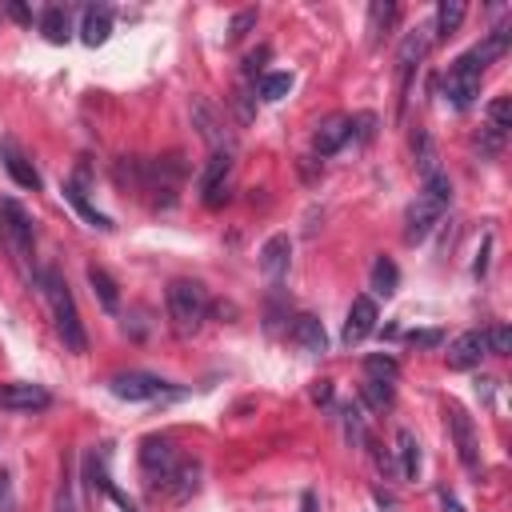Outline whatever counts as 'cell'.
<instances>
[{
	"mask_svg": "<svg viewBox=\"0 0 512 512\" xmlns=\"http://www.w3.org/2000/svg\"><path fill=\"white\" fill-rule=\"evenodd\" d=\"M312 504H316V496H312V492H304V512H312Z\"/></svg>",
	"mask_w": 512,
	"mask_h": 512,
	"instance_id": "41",
	"label": "cell"
},
{
	"mask_svg": "<svg viewBox=\"0 0 512 512\" xmlns=\"http://www.w3.org/2000/svg\"><path fill=\"white\" fill-rule=\"evenodd\" d=\"M4 8H8V16H12V20H20V24H28V20H32V12H28L24 4H4Z\"/></svg>",
	"mask_w": 512,
	"mask_h": 512,
	"instance_id": "38",
	"label": "cell"
},
{
	"mask_svg": "<svg viewBox=\"0 0 512 512\" xmlns=\"http://www.w3.org/2000/svg\"><path fill=\"white\" fill-rule=\"evenodd\" d=\"M88 284L96 292V300L104 304V312H116L120 308V292H116V280L100 268V264H88Z\"/></svg>",
	"mask_w": 512,
	"mask_h": 512,
	"instance_id": "23",
	"label": "cell"
},
{
	"mask_svg": "<svg viewBox=\"0 0 512 512\" xmlns=\"http://www.w3.org/2000/svg\"><path fill=\"white\" fill-rule=\"evenodd\" d=\"M396 264L388 260V256H376V264H372V288L380 292V296H392L396 292Z\"/></svg>",
	"mask_w": 512,
	"mask_h": 512,
	"instance_id": "28",
	"label": "cell"
},
{
	"mask_svg": "<svg viewBox=\"0 0 512 512\" xmlns=\"http://www.w3.org/2000/svg\"><path fill=\"white\" fill-rule=\"evenodd\" d=\"M48 404H52V396H48V388H40V384H24V380L0 384V408H4V412H40V408H48Z\"/></svg>",
	"mask_w": 512,
	"mask_h": 512,
	"instance_id": "8",
	"label": "cell"
},
{
	"mask_svg": "<svg viewBox=\"0 0 512 512\" xmlns=\"http://www.w3.org/2000/svg\"><path fill=\"white\" fill-rule=\"evenodd\" d=\"M0 236H4L8 252H12L20 264L32 260V216L24 212V204L0 200Z\"/></svg>",
	"mask_w": 512,
	"mask_h": 512,
	"instance_id": "5",
	"label": "cell"
},
{
	"mask_svg": "<svg viewBox=\"0 0 512 512\" xmlns=\"http://www.w3.org/2000/svg\"><path fill=\"white\" fill-rule=\"evenodd\" d=\"M108 32H112V12H108V8H84L80 40H84L88 48H96V44H104V40H108Z\"/></svg>",
	"mask_w": 512,
	"mask_h": 512,
	"instance_id": "19",
	"label": "cell"
},
{
	"mask_svg": "<svg viewBox=\"0 0 512 512\" xmlns=\"http://www.w3.org/2000/svg\"><path fill=\"white\" fill-rule=\"evenodd\" d=\"M488 252H492V236H484V244H480V256H476V264H472V272H476V276H484V272H488Z\"/></svg>",
	"mask_w": 512,
	"mask_h": 512,
	"instance_id": "35",
	"label": "cell"
},
{
	"mask_svg": "<svg viewBox=\"0 0 512 512\" xmlns=\"http://www.w3.org/2000/svg\"><path fill=\"white\" fill-rule=\"evenodd\" d=\"M288 260H292V240L284 232L268 236L264 248H260V272H264V280L268 284H280L288 276Z\"/></svg>",
	"mask_w": 512,
	"mask_h": 512,
	"instance_id": "11",
	"label": "cell"
},
{
	"mask_svg": "<svg viewBox=\"0 0 512 512\" xmlns=\"http://www.w3.org/2000/svg\"><path fill=\"white\" fill-rule=\"evenodd\" d=\"M444 420H448V432H452V444H456V456H460L464 472L480 480L484 476V464H480V440H476L472 416L460 404H444Z\"/></svg>",
	"mask_w": 512,
	"mask_h": 512,
	"instance_id": "4",
	"label": "cell"
},
{
	"mask_svg": "<svg viewBox=\"0 0 512 512\" xmlns=\"http://www.w3.org/2000/svg\"><path fill=\"white\" fill-rule=\"evenodd\" d=\"M268 60V48H260V52H252V56H244V72L252 76V72H260V64Z\"/></svg>",
	"mask_w": 512,
	"mask_h": 512,
	"instance_id": "36",
	"label": "cell"
},
{
	"mask_svg": "<svg viewBox=\"0 0 512 512\" xmlns=\"http://www.w3.org/2000/svg\"><path fill=\"white\" fill-rule=\"evenodd\" d=\"M396 4L392 0H372L368 4V24H364V32H368V48H380V40L388 36V28L396 24Z\"/></svg>",
	"mask_w": 512,
	"mask_h": 512,
	"instance_id": "18",
	"label": "cell"
},
{
	"mask_svg": "<svg viewBox=\"0 0 512 512\" xmlns=\"http://www.w3.org/2000/svg\"><path fill=\"white\" fill-rule=\"evenodd\" d=\"M292 340H296V348H304L308 356H320V352H328V336H324V324L316 320V316H296L292 320Z\"/></svg>",
	"mask_w": 512,
	"mask_h": 512,
	"instance_id": "17",
	"label": "cell"
},
{
	"mask_svg": "<svg viewBox=\"0 0 512 512\" xmlns=\"http://www.w3.org/2000/svg\"><path fill=\"white\" fill-rule=\"evenodd\" d=\"M448 204H452V180H448V172L424 176V188L416 192V200L404 212V240L408 244H420L440 224V216L448 212Z\"/></svg>",
	"mask_w": 512,
	"mask_h": 512,
	"instance_id": "2",
	"label": "cell"
},
{
	"mask_svg": "<svg viewBox=\"0 0 512 512\" xmlns=\"http://www.w3.org/2000/svg\"><path fill=\"white\" fill-rule=\"evenodd\" d=\"M36 288H40L48 312H52V324H56V336L64 340V348L68 352H88V336H84V324H80V312H76L68 280L56 268H40L36 272Z\"/></svg>",
	"mask_w": 512,
	"mask_h": 512,
	"instance_id": "1",
	"label": "cell"
},
{
	"mask_svg": "<svg viewBox=\"0 0 512 512\" xmlns=\"http://www.w3.org/2000/svg\"><path fill=\"white\" fill-rule=\"evenodd\" d=\"M112 396L120 400H164V396H180V388H172L168 380L152 376V372H120L108 380Z\"/></svg>",
	"mask_w": 512,
	"mask_h": 512,
	"instance_id": "7",
	"label": "cell"
},
{
	"mask_svg": "<svg viewBox=\"0 0 512 512\" xmlns=\"http://www.w3.org/2000/svg\"><path fill=\"white\" fill-rule=\"evenodd\" d=\"M0 164L8 168V176L20 184V188H40V172H36V164L24 156V148L16 144V140H0Z\"/></svg>",
	"mask_w": 512,
	"mask_h": 512,
	"instance_id": "14",
	"label": "cell"
},
{
	"mask_svg": "<svg viewBox=\"0 0 512 512\" xmlns=\"http://www.w3.org/2000/svg\"><path fill=\"white\" fill-rule=\"evenodd\" d=\"M408 340H412V344H424V348H436V344H440V332H412Z\"/></svg>",
	"mask_w": 512,
	"mask_h": 512,
	"instance_id": "37",
	"label": "cell"
},
{
	"mask_svg": "<svg viewBox=\"0 0 512 512\" xmlns=\"http://www.w3.org/2000/svg\"><path fill=\"white\" fill-rule=\"evenodd\" d=\"M140 464H144L148 480H160V488H164V480L172 476V468H176L180 460H176V448H172L164 436H148V440L140 444Z\"/></svg>",
	"mask_w": 512,
	"mask_h": 512,
	"instance_id": "9",
	"label": "cell"
},
{
	"mask_svg": "<svg viewBox=\"0 0 512 512\" xmlns=\"http://www.w3.org/2000/svg\"><path fill=\"white\" fill-rule=\"evenodd\" d=\"M364 372H368V380H380V384H392L396 380V360L392 356H368L364 360Z\"/></svg>",
	"mask_w": 512,
	"mask_h": 512,
	"instance_id": "30",
	"label": "cell"
},
{
	"mask_svg": "<svg viewBox=\"0 0 512 512\" xmlns=\"http://www.w3.org/2000/svg\"><path fill=\"white\" fill-rule=\"evenodd\" d=\"M484 344H488L492 356H508V352H512V332H508V324L488 328V332H484Z\"/></svg>",
	"mask_w": 512,
	"mask_h": 512,
	"instance_id": "31",
	"label": "cell"
},
{
	"mask_svg": "<svg viewBox=\"0 0 512 512\" xmlns=\"http://www.w3.org/2000/svg\"><path fill=\"white\" fill-rule=\"evenodd\" d=\"M0 512H16V492H12V476L0 468Z\"/></svg>",
	"mask_w": 512,
	"mask_h": 512,
	"instance_id": "34",
	"label": "cell"
},
{
	"mask_svg": "<svg viewBox=\"0 0 512 512\" xmlns=\"http://www.w3.org/2000/svg\"><path fill=\"white\" fill-rule=\"evenodd\" d=\"M328 396H332V384H328V380H320V388H312V400H320V404H324Z\"/></svg>",
	"mask_w": 512,
	"mask_h": 512,
	"instance_id": "39",
	"label": "cell"
},
{
	"mask_svg": "<svg viewBox=\"0 0 512 512\" xmlns=\"http://www.w3.org/2000/svg\"><path fill=\"white\" fill-rule=\"evenodd\" d=\"M292 92V76L288 72H268V76H260V96L264 100H284Z\"/></svg>",
	"mask_w": 512,
	"mask_h": 512,
	"instance_id": "29",
	"label": "cell"
},
{
	"mask_svg": "<svg viewBox=\"0 0 512 512\" xmlns=\"http://www.w3.org/2000/svg\"><path fill=\"white\" fill-rule=\"evenodd\" d=\"M52 512H76V476H72V460H64L56 492H52Z\"/></svg>",
	"mask_w": 512,
	"mask_h": 512,
	"instance_id": "24",
	"label": "cell"
},
{
	"mask_svg": "<svg viewBox=\"0 0 512 512\" xmlns=\"http://www.w3.org/2000/svg\"><path fill=\"white\" fill-rule=\"evenodd\" d=\"M396 444H400V472L408 480H416L420 476V444H416V436L408 428H400L396 432Z\"/></svg>",
	"mask_w": 512,
	"mask_h": 512,
	"instance_id": "25",
	"label": "cell"
},
{
	"mask_svg": "<svg viewBox=\"0 0 512 512\" xmlns=\"http://www.w3.org/2000/svg\"><path fill=\"white\" fill-rule=\"evenodd\" d=\"M256 24V8H244V12H236L232 16V24H228V40H240L248 28Z\"/></svg>",
	"mask_w": 512,
	"mask_h": 512,
	"instance_id": "33",
	"label": "cell"
},
{
	"mask_svg": "<svg viewBox=\"0 0 512 512\" xmlns=\"http://www.w3.org/2000/svg\"><path fill=\"white\" fill-rule=\"evenodd\" d=\"M464 0H444L440 8H436V20H432V40H448L456 28H460V20H464Z\"/></svg>",
	"mask_w": 512,
	"mask_h": 512,
	"instance_id": "20",
	"label": "cell"
},
{
	"mask_svg": "<svg viewBox=\"0 0 512 512\" xmlns=\"http://www.w3.org/2000/svg\"><path fill=\"white\" fill-rule=\"evenodd\" d=\"M192 124L204 136V144H212V152H228V128L220 124V116L208 100H192Z\"/></svg>",
	"mask_w": 512,
	"mask_h": 512,
	"instance_id": "15",
	"label": "cell"
},
{
	"mask_svg": "<svg viewBox=\"0 0 512 512\" xmlns=\"http://www.w3.org/2000/svg\"><path fill=\"white\" fill-rule=\"evenodd\" d=\"M64 200H68V204H72V208H76V212H80V216H84L92 228H100V232H112V228H116V224H112V220H108V216H104L96 204H88V200H84L80 184H64Z\"/></svg>",
	"mask_w": 512,
	"mask_h": 512,
	"instance_id": "21",
	"label": "cell"
},
{
	"mask_svg": "<svg viewBox=\"0 0 512 512\" xmlns=\"http://www.w3.org/2000/svg\"><path fill=\"white\" fill-rule=\"evenodd\" d=\"M228 172H232V156L228 152H212L208 156V164H204V172H200V196H204V204H220L228 192Z\"/></svg>",
	"mask_w": 512,
	"mask_h": 512,
	"instance_id": "10",
	"label": "cell"
},
{
	"mask_svg": "<svg viewBox=\"0 0 512 512\" xmlns=\"http://www.w3.org/2000/svg\"><path fill=\"white\" fill-rule=\"evenodd\" d=\"M40 32H44L52 44H64V40L72 36V20H68V8H60V4L44 8V12H40Z\"/></svg>",
	"mask_w": 512,
	"mask_h": 512,
	"instance_id": "22",
	"label": "cell"
},
{
	"mask_svg": "<svg viewBox=\"0 0 512 512\" xmlns=\"http://www.w3.org/2000/svg\"><path fill=\"white\" fill-rule=\"evenodd\" d=\"M164 300H168V316H172L176 332H196L208 316V292L200 280H172Z\"/></svg>",
	"mask_w": 512,
	"mask_h": 512,
	"instance_id": "3",
	"label": "cell"
},
{
	"mask_svg": "<svg viewBox=\"0 0 512 512\" xmlns=\"http://www.w3.org/2000/svg\"><path fill=\"white\" fill-rule=\"evenodd\" d=\"M376 328V300L372 296H356L344 320V344H360L364 336H372Z\"/></svg>",
	"mask_w": 512,
	"mask_h": 512,
	"instance_id": "16",
	"label": "cell"
},
{
	"mask_svg": "<svg viewBox=\"0 0 512 512\" xmlns=\"http://www.w3.org/2000/svg\"><path fill=\"white\" fill-rule=\"evenodd\" d=\"M480 356H488V344H484V332H476V328H472V332H460V336L448 344V352H444L448 368H456V372L476 368Z\"/></svg>",
	"mask_w": 512,
	"mask_h": 512,
	"instance_id": "12",
	"label": "cell"
},
{
	"mask_svg": "<svg viewBox=\"0 0 512 512\" xmlns=\"http://www.w3.org/2000/svg\"><path fill=\"white\" fill-rule=\"evenodd\" d=\"M364 400L372 408H388L392 404V384H380V380H364Z\"/></svg>",
	"mask_w": 512,
	"mask_h": 512,
	"instance_id": "32",
	"label": "cell"
},
{
	"mask_svg": "<svg viewBox=\"0 0 512 512\" xmlns=\"http://www.w3.org/2000/svg\"><path fill=\"white\" fill-rule=\"evenodd\" d=\"M432 24H420V28H412L404 40H400V52H396V96H400V108H404V100H408V84H412V72L420 68V60H424V52H428V44H432Z\"/></svg>",
	"mask_w": 512,
	"mask_h": 512,
	"instance_id": "6",
	"label": "cell"
},
{
	"mask_svg": "<svg viewBox=\"0 0 512 512\" xmlns=\"http://www.w3.org/2000/svg\"><path fill=\"white\" fill-rule=\"evenodd\" d=\"M84 480H88L92 492H104L108 496L112 480H108V468H104V452H88L84 456Z\"/></svg>",
	"mask_w": 512,
	"mask_h": 512,
	"instance_id": "26",
	"label": "cell"
},
{
	"mask_svg": "<svg viewBox=\"0 0 512 512\" xmlns=\"http://www.w3.org/2000/svg\"><path fill=\"white\" fill-rule=\"evenodd\" d=\"M440 508H444V512H460V504H456L448 492H440Z\"/></svg>",
	"mask_w": 512,
	"mask_h": 512,
	"instance_id": "40",
	"label": "cell"
},
{
	"mask_svg": "<svg viewBox=\"0 0 512 512\" xmlns=\"http://www.w3.org/2000/svg\"><path fill=\"white\" fill-rule=\"evenodd\" d=\"M348 140H352V116L336 112V116L320 120V128H316V136H312V148H316L320 156H332V152H340Z\"/></svg>",
	"mask_w": 512,
	"mask_h": 512,
	"instance_id": "13",
	"label": "cell"
},
{
	"mask_svg": "<svg viewBox=\"0 0 512 512\" xmlns=\"http://www.w3.org/2000/svg\"><path fill=\"white\" fill-rule=\"evenodd\" d=\"M484 116H488V132H492V136H504V132L512 128V100H508V96H496Z\"/></svg>",
	"mask_w": 512,
	"mask_h": 512,
	"instance_id": "27",
	"label": "cell"
}]
</instances>
